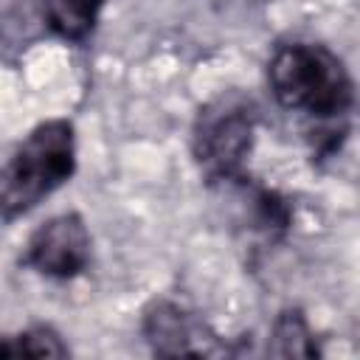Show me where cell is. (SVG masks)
Masks as SVG:
<instances>
[{"label":"cell","mask_w":360,"mask_h":360,"mask_svg":"<svg viewBox=\"0 0 360 360\" xmlns=\"http://www.w3.org/2000/svg\"><path fill=\"white\" fill-rule=\"evenodd\" d=\"M101 6L104 0H51V28L68 39H79L96 25Z\"/></svg>","instance_id":"52a82bcc"},{"label":"cell","mask_w":360,"mask_h":360,"mask_svg":"<svg viewBox=\"0 0 360 360\" xmlns=\"http://www.w3.org/2000/svg\"><path fill=\"white\" fill-rule=\"evenodd\" d=\"M76 172V135L65 118L37 124L3 169V219H14L65 186Z\"/></svg>","instance_id":"6da1fadb"},{"label":"cell","mask_w":360,"mask_h":360,"mask_svg":"<svg viewBox=\"0 0 360 360\" xmlns=\"http://www.w3.org/2000/svg\"><path fill=\"white\" fill-rule=\"evenodd\" d=\"M3 357H68V346L51 326H31L0 346Z\"/></svg>","instance_id":"ba28073f"},{"label":"cell","mask_w":360,"mask_h":360,"mask_svg":"<svg viewBox=\"0 0 360 360\" xmlns=\"http://www.w3.org/2000/svg\"><path fill=\"white\" fill-rule=\"evenodd\" d=\"M267 349L276 357H315L318 354L315 338H312V332H309V326L298 309H284L273 321Z\"/></svg>","instance_id":"8992f818"},{"label":"cell","mask_w":360,"mask_h":360,"mask_svg":"<svg viewBox=\"0 0 360 360\" xmlns=\"http://www.w3.org/2000/svg\"><path fill=\"white\" fill-rule=\"evenodd\" d=\"M270 87L281 107L312 118H338L352 104V79L343 62L323 45L295 42L273 53Z\"/></svg>","instance_id":"7a4b0ae2"},{"label":"cell","mask_w":360,"mask_h":360,"mask_svg":"<svg viewBox=\"0 0 360 360\" xmlns=\"http://www.w3.org/2000/svg\"><path fill=\"white\" fill-rule=\"evenodd\" d=\"M253 143V118L242 107L202 112L194 129V158L211 180H231L242 172Z\"/></svg>","instance_id":"3957f363"},{"label":"cell","mask_w":360,"mask_h":360,"mask_svg":"<svg viewBox=\"0 0 360 360\" xmlns=\"http://www.w3.org/2000/svg\"><path fill=\"white\" fill-rule=\"evenodd\" d=\"M90 262V231L73 211L39 225L25 248V264L48 278H76Z\"/></svg>","instance_id":"277c9868"},{"label":"cell","mask_w":360,"mask_h":360,"mask_svg":"<svg viewBox=\"0 0 360 360\" xmlns=\"http://www.w3.org/2000/svg\"><path fill=\"white\" fill-rule=\"evenodd\" d=\"M143 338L160 357H200L214 354V338L174 301L158 298L143 309Z\"/></svg>","instance_id":"5b68a950"}]
</instances>
